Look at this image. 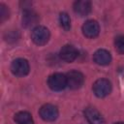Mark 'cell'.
Wrapping results in <instances>:
<instances>
[{"label":"cell","instance_id":"9a60e30c","mask_svg":"<svg viewBox=\"0 0 124 124\" xmlns=\"http://www.w3.org/2000/svg\"><path fill=\"white\" fill-rule=\"evenodd\" d=\"M114 46H115V48L116 50L121 53V54H124V36H118L115 38V41H114Z\"/></svg>","mask_w":124,"mask_h":124},{"label":"cell","instance_id":"8fae6325","mask_svg":"<svg viewBox=\"0 0 124 124\" xmlns=\"http://www.w3.org/2000/svg\"><path fill=\"white\" fill-rule=\"evenodd\" d=\"M74 11L80 16H87L91 12V2L87 0H79L74 3Z\"/></svg>","mask_w":124,"mask_h":124},{"label":"cell","instance_id":"6da1fadb","mask_svg":"<svg viewBox=\"0 0 124 124\" xmlns=\"http://www.w3.org/2000/svg\"><path fill=\"white\" fill-rule=\"evenodd\" d=\"M49 31L45 26H36L31 33L32 41L38 46L46 45L49 40Z\"/></svg>","mask_w":124,"mask_h":124},{"label":"cell","instance_id":"ba28073f","mask_svg":"<svg viewBox=\"0 0 124 124\" xmlns=\"http://www.w3.org/2000/svg\"><path fill=\"white\" fill-rule=\"evenodd\" d=\"M59 55L62 60H64L66 62H73L78 57V51L75 46H73L71 45H65L60 49Z\"/></svg>","mask_w":124,"mask_h":124},{"label":"cell","instance_id":"8992f818","mask_svg":"<svg viewBox=\"0 0 124 124\" xmlns=\"http://www.w3.org/2000/svg\"><path fill=\"white\" fill-rule=\"evenodd\" d=\"M40 116L45 121H54L58 117V108L51 104H46L40 108Z\"/></svg>","mask_w":124,"mask_h":124},{"label":"cell","instance_id":"9c48e42d","mask_svg":"<svg viewBox=\"0 0 124 124\" xmlns=\"http://www.w3.org/2000/svg\"><path fill=\"white\" fill-rule=\"evenodd\" d=\"M84 115L90 124H105L103 116L95 108H87L84 110Z\"/></svg>","mask_w":124,"mask_h":124},{"label":"cell","instance_id":"2e32d148","mask_svg":"<svg viewBox=\"0 0 124 124\" xmlns=\"http://www.w3.org/2000/svg\"><path fill=\"white\" fill-rule=\"evenodd\" d=\"M9 17V9L4 4H0V20L3 22Z\"/></svg>","mask_w":124,"mask_h":124},{"label":"cell","instance_id":"30bf717a","mask_svg":"<svg viewBox=\"0 0 124 124\" xmlns=\"http://www.w3.org/2000/svg\"><path fill=\"white\" fill-rule=\"evenodd\" d=\"M93 60L96 64L101 66L108 65L111 61V55L106 49H98L93 55Z\"/></svg>","mask_w":124,"mask_h":124},{"label":"cell","instance_id":"4fadbf2b","mask_svg":"<svg viewBox=\"0 0 124 124\" xmlns=\"http://www.w3.org/2000/svg\"><path fill=\"white\" fill-rule=\"evenodd\" d=\"M15 121L16 124H33L32 115L28 111H18L15 115Z\"/></svg>","mask_w":124,"mask_h":124},{"label":"cell","instance_id":"52a82bcc","mask_svg":"<svg viewBox=\"0 0 124 124\" xmlns=\"http://www.w3.org/2000/svg\"><path fill=\"white\" fill-rule=\"evenodd\" d=\"M99 32H100V26L96 20L89 19L85 21L84 24L82 25V33L87 38L93 39L99 35Z\"/></svg>","mask_w":124,"mask_h":124},{"label":"cell","instance_id":"e0dca14e","mask_svg":"<svg viewBox=\"0 0 124 124\" xmlns=\"http://www.w3.org/2000/svg\"><path fill=\"white\" fill-rule=\"evenodd\" d=\"M114 124H124L123 122H116V123H114Z\"/></svg>","mask_w":124,"mask_h":124},{"label":"cell","instance_id":"7c38bea8","mask_svg":"<svg viewBox=\"0 0 124 124\" xmlns=\"http://www.w3.org/2000/svg\"><path fill=\"white\" fill-rule=\"evenodd\" d=\"M38 20H39V16L34 11L28 9L24 10L22 14V24L25 27H30L35 25L38 22Z\"/></svg>","mask_w":124,"mask_h":124},{"label":"cell","instance_id":"3957f363","mask_svg":"<svg viewBox=\"0 0 124 124\" xmlns=\"http://www.w3.org/2000/svg\"><path fill=\"white\" fill-rule=\"evenodd\" d=\"M47 84L49 88L53 91H61L67 86V78L66 76L60 73L52 74L48 77Z\"/></svg>","mask_w":124,"mask_h":124},{"label":"cell","instance_id":"277c9868","mask_svg":"<svg viewBox=\"0 0 124 124\" xmlns=\"http://www.w3.org/2000/svg\"><path fill=\"white\" fill-rule=\"evenodd\" d=\"M30 67L29 63L26 59L23 58H17L12 62L11 65V71L12 73L16 77H24L29 73Z\"/></svg>","mask_w":124,"mask_h":124},{"label":"cell","instance_id":"5b68a950","mask_svg":"<svg viewBox=\"0 0 124 124\" xmlns=\"http://www.w3.org/2000/svg\"><path fill=\"white\" fill-rule=\"evenodd\" d=\"M67 78V86H69L71 89H78L82 86L84 81L83 75L78 71H70L66 75Z\"/></svg>","mask_w":124,"mask_h":124},{"label":"cell","instance_id":"5bb4252c","mask_svg":"<svg viewBox=\"0 0 124 124\" xmlns=\"http://www.w3.org/2000/svg\"><path fill=\"white\" fill-rule=\"evenodd\" d=\"M59 22L63 29L69 30L71 28V19L67 13H61L59 15Z\"/></svg>","mask_w":124,"mask_h":124},{"label":"cell","instance_id":"7a4b0ae2","mask_svg":"<svg viewBox=\"0 0 124 124\" xmlns=\"http://www.w3.org/2000/svg\"><path fill=\"white\" fill-rule=\"evenodd\" d=\"M93 92L99 98H104L108 96L111 91V83L108 79L100 78L97 79L93 84Z\"/></svg>","mask_w":124,"mask_h":124}]
</instances>
